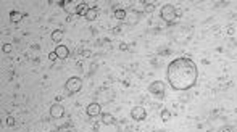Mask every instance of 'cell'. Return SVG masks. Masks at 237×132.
I'll return each instance as SVG.
<instances>
[{
  "mask_svg": "<svg viewBox=\"0 0 237 132\" xmlns=\"http://www.w3.org/2000/svg\"><path fill=\"white\" fill-rule=\"evenodd\" d=\"M148 92H150V94H153V95H157V97H160V98H163V95H165V84L161 82V81H153L148 86Z\"/></svg>",
  "mask_w": 237,
  "mask_h": 132,
  "instance_id": "5b68a950",
  "label": "cell"
},
{
  "mask_svg": "<svg viewBox=\"0 0 237 132\" xmlns=\"http://www.w3.org/2000/svg\"><path fill=\"white\" fill-rule=\"evenodd\" d=\"M5 122H7V126H8V127H15V124H16V119H15L13 116H8V118L5 119Z\"/></svg>",
  "mask_w": 237,
  "mask_h": 132,
  "instance_id": "ac0fdd59",
  "label": "cell"
},
{
  "mask_svg": "<svg viewBox=\"0 0 237 132\" xmlns=\"http://www.w3.org/2000/svg\"><path fill=\"white\" fill-rule=\"evenodd\" d=\"M24 16L23 13H19V11H16V10H13V11H10V21L11 23H19L21 21V18Z\"/></svg>",
  "mask_w": 237,
  "mask_h": 132,
  "instance_id": "5bb4252c",
  "label": "cell"
},
{
  "mask_svg": "<svg viewBox=\"0 0 237 132\" xmlns=\"http://www.w3.org/2000/svg\"><path fill=\"white\" fill-rule=\"evenodd\" d=\"M221 132H232V129H231V127H223Z\"/></svg>",
  "mask_w": 237,
  "mask_h": 132,
  "instance_id": "cb8c5ba5",
  "label": "cell"
},
{
  "mask_svg": "<svg viewBox=\"0 0 237 132\" xmlns=\"http://www.w3.org/2000/svg\"><path fill=\"white\" fill-rule=\"evenodd\" d=\"M89 8H90V7H89L86 2H81V3H78V5H76L74 13L79 15V16H86V15H87V11H89Z\"/></svg>",
  "mask_w": 237,
  "mask_h": 132,
  "instance_id": "9c48e42d",
  "label": "cell"
},
{
  "mask_svg": "<svg viewBox=\"0 0 237 132\" xmlns=\"http://www.w3.org/2000/svg\"><path fill=\"white\" fill-rule=\"evenodd\" d=\"M153 11H155V3H152V2L145 3V7H144V13H153Z\"/></svg>",
  "mask_w": 237,
  "mask_h": 132,
  "instance_id": "2e32d148",
  "label": "cell"
},
{
  "mask_svg": "<svg viewBox=\"0 0 237 132\" xmlns=\"http://www.w3.org/2000/svg\"><path fill=\"white\" fill-rule=\"evenodd\" d=\"M131 118L134 121H144L147 118V110L144 106H134L131 110Z\"/></svg>",
  "mask_w": 237,
  "mask_h": 132,
  "instance_id": "8992f818",
  "label": "cell"
},
{
  "mask_svg": "<svg viewBox=\"0 0 237 132\" xmlns=\"http://www.w3.org/2000/svg\"><path fill=\"white\" fill-rule=\"evenodd\" d=\"M49 114H50V118L52 119H61L63 116H65V106L61 105V103H53L52 106H50V110H49Z\"/></svg>",
  "mask_w": 237,
  "mask_h": 132,
  "instance_id": "277c9868",
  "label": "cell"
},
{
  "mask_svg": "<svg viewBox=\"0 0 237 132\" xmlns=\"http://www.w3.org/2000/svg\"><path fill=\"white\" fill-rule=\"evenodd\" d=\"M71 5H73V2H66V3H65V7H63V8H65L66 11H68V13H71Z\"/></svg>",
  "mask_w": 237,
  "mask_h": 132,
  "instance_id": "44dd1931",
  "label": "cell"
},
{
  "mask_svg": "<svg viewBox=\"0 0 237 132\" xmlns=\"http://www.w3.org/2000/svg\"><path fill=\"white\" fill-rule=\"evenodd\" d=\"M139 18H140V11H136V10L132 8V19L129 23H131V24H136V23L139 21Z\"/></svg>",
  "mask_w": 237,
  "mask_h": 132,
  "instance_id": "e0dca14e",
  "label": "cell"
},
{
  "mask_svg": "<svg viewBox=\"0 0 237 132\" xmlns=\"http://www.w3.org/2000/svg\"><path fill=\"white\" fill-rule=\"evenodd\" d=\"M120 50H128V44H120Z\"/></svg>",
  "mask_w": 237,
  "mask_h": 132,
  "instance_id": "7402d4cb",
  "label": "cell"
},
{
  "mask_svg": "<svg viewBox=\"0 0 237 132\" xmlns=\"http://www.w3.org/2000/svg\"><path fill=\"white\" fill-rule=\"evenodd\" d=\"M87 21H95V19L98 18V10H97V7H90L89 8V11H87V15L84 16Z\"/></svg>",
  "mask_w": 237,
  "mask_h": 132,
  "instance_id": "8fae6325",
  "label": "cell"
},
{
  "mask_svg": "<svg viewBox=\"0 0 237 132\" xmlns=\"http://www.w3.org/2000/svg\"><path fill=\"white\" fill-rule=\"evenodd\" d=\"M100 118H102V124H105V126L114 124V118H113V114H110V113H102Z\"/></svg>",
  "mask_w": 237,
  "mask_h": 132,
  "instance_id": "7c38bea8",
  "label": "cell"
},
{
  "mask_svg": "<svg viewBox=\"0 0 237 132\" xmlns=\"http://www.w3.org/2000/svg\"><path fill=\"white\" fill-rule=\"evenodd\" d=\"M55 53H57L58 60H66L69 57V49L66 45H63V44H60V45H57V49L53 50Z\"/></svg>",
  "mask_w": 237,
  "mask_h": 132,
  "instance_id": "ba28073f",
  "label": "cell"
},
{
  "mask_svg": "<svg viewBox=\"0 0 237 132\" xmlns=\"http://www.w3.org/2000/svg\"><path fill=\"white\" fill-rule=\"evenodd\" d=\"M2 52H3V53H10V52H11V45H10V44H3V45H2Z\"/></svg>",
  "mask_w": 237,
  "mask_h": 132,
  "instance_id": "d6986e66",
  "label": "cell"
},
{
  "mask_svg": "<svg viewBox=\"0 0 237 132\" xmlns=\"http://www.w3.org/2000/svg\"><path fill=\"white\" fill-rule=\"evenodd\" d=\"M81 89H82V79L78 77V76H73L65 82V90L68 94H78Z\"/></svg>",
  "mask_w": 237,
  "mask_h": 132,
  "instance_id": "3957f363",
  "label": "cell"
},
{
  "mask_svg": "<svg viewBox=\"0 0 237 132\" xmlns=\"http://www.w3.org/2000/svg\"><path fill=\"white\" fill-rule=\"evenodd\" d=\"M234 31H236L234 27H229V29H227V34H234Z\"/></svg>",
  "mask_w": 237,
  "mask_h": 132,
  "instance_id": "484cf974",
  "label": "cell"
},
{
  "mask_svg": "<svg viewBox=\"0 0 237 132\" xmlns=\"http://www.w3.org/2000/svg\"><path fill=\"white\" fill-rule=\"evenodd\" d=\"M86 113H87V116H90V118H97V116L102 114V106L98 105V103H89L87 108H86Z\"/></svg>",
  "mask_w": 237,
  "mask_h": 132,
  "instance_id": "52a82bcc",
  "label": "cell"
},
{
  "mask_svg": "<svg viewBox=\"0 0 237 132\" xmlns=\"http://www.w3.org/2000/svg\"><path fill=\"white\" fill-rule=\"evenodd\" d=\"M113 16H114V19H118V21H126V19H128V11L124 8H118V10H114Z\"/></svg>",
  "mask_w": 237,
  "mask_h": 132,
  "instance_id": "30bf717a",
  "label": "cell"
},
{
  "mask_svg": "<svg viewBox=\"0 0 237 132\" xmlns=\"http://www.w3.org/2000/svg\"><path fill=\"white\" fill-rule=\"evenodd\" d=\"M166 77L174 90H189L197 84L199 79V68L187 57H179L168 65Z\"/></svg>",
  "mask_w": 237,
  "mask_h": 132,
  "instance_id": "6da1fadb",
  "label": "cell"
},
{
  "mask_svg": "<svg viewBox=\"0 0 237 132\" xmlns=\"http://www.w3.org/2000/svg\"><path fill=\"white\" fill-rule=\"evenodd\" d=\"M176 16H177V18L182 16V10H181V8H176Z\"/></svg>",
  "mask_w": 237,
  "mask_h": 132,
  "instance_id": "603a6c76",
  "label": "cell"
},
{
  "mask_svg": "<svg viewBox=\"0 0 237 132\" xmlns=\"http://www.w3.org/2000/svg\"><path fill=\"white\" fill-rule=\"evenodd\" d=\"M49 60H50V61H57V60H58L57 53H55V52H50V53H49Z\"/></svg>",
  "mask_w": 237,
  "mask_h": 132,
  "instance_id": "ffe728a7",
  "label": "cell"
},
{
  "mask_svg": "<svg viewBox=\"0 0 237 132\" xmlns=\"http://www.w3.org/2000/svg\"><path fill=\"white\" fill-rule=\"evenodd\" d=\"M160 15H161V19H163L165 23H168V24H171V23H174L176 21V7L174 5H165L163 8H161V11H160Z\"/></svg>",
  "mask_w": 237,
  "mask_h": 132,
  "instance_id": "7a4b0ae2",
  "label": "cell"
},
{
  "mask_svg": "<svg viewBox=\"0 0 237 132\" xmlns=\"http://www.w3.org/2000/svg\"><path fill=\"white\" fill-rule=\"evenodd\" d=\"M113 32H114V34L121 32V27H113Z\"/></svg>",
  "mask_w": 237,
  "mask_h": 132,
  "instance_id": "d4e9b609",
  "label": "cell"
},
{
  "mask_svg": "<svg viewBox=\"0 0 237 132\" xmlns=\"http://www.w3.org/2000/svg\"><path fill=\"white\" fill-rule=\"evenodd\" d=\"M161 121H165V122L171 121V113H169V110H161Z\"/></svg>",
  "mask_w": 237,
  "mask_h": 132,
  "instance_id": "9a60e30c",
  "label": "cell"
},
{
  "mask_svg": "<svg viewBox=\"0 0 237 132\" xmlns=\"http://www.w3.org/2000/svg\"><path fill=\"white\" fill-rule=\"evenodd\" d=\"M50 39H52V42H55V44H60L63 41V31H60V29L53 31V32L50 34Z\"/></svg>",
  "mask_w": 237,
  "mask_h": 132,
  "instance_id": "4fadbf2b",
  "label": "cell"
}]
</instances>
